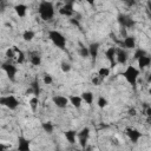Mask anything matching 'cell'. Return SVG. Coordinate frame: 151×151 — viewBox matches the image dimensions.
I'll return each instance as SVG.
<instances>
[{"instance_id":"6da1fadb","label":"cell","mask_w":151,"mask_h":151,"mask_svg":"<svg viewBox=\"0 0 151 151\" xmlns=\"http://www.w3.org/2000/svg\"><path fill=\"white\" fill-rule=\"evenodd\" d=\"M38 13L44 21H48L54 17V6L51 1H41L38 7Z\"/></svg>"},{"instance_id":"7a4b0ae2","label":"cell","mask_w":151,"mask_h":151,"mask_svg":"<svg viewBox=\"0 0 151 151\" xmlns=\"http://www.w3.org/2000/svg\"><path fill=\"white\" fill-rule=\"evenodd\" d=\"M48 38L60 50H64L66 46V38L64 37V34L57 30H52L48 32Z\"/></svg>"},{"instance_id":"3957f363","label":"cell","mask_w":151,"mask_h":151,"mask_svg":"<svg viewBox=\"0 0 151 151\" xmlns=\"http://www.w3.org/2000/svg\"><path fill=\"white\" fill-rule=\"evenodd\" d=\"M123 76L124 78L126 79V82L135 86L137 84V79H138V76H139V71L135 67V66H127V68L123 72Z\"/></svg>"},{"instance_id":"277c9868","label":"cell","mask_w":151,"mask_h":151,"mask_svg":"<svg viewBox=\"0 0 151 151\" xmlns=\"http://www.w3.org/2000/svg\"><path fill=\"white\" fill-rule=\"evenodd\" d=\"M0 105H3L10 110H16L19 106V100L12 95L4 96V97H0Z\"/></svg>"},{"instance_id":"5b68a950","label":"cell","mask_w":151,"mask_h":151,"mask_svg":"<svg viewBox=\"0 0 151 151\" xmlns=\"http://www.w3.org/2000/svg\"><path fill=\"white\" fill-rule=\"evenodd\" d=\"M117 20H118L120 27H124V28H132V27L135 26V20H133L130 16H127V14H123V13L118 14Z\"/></svg>"},{"instance_id":"8992f818","label":"cell","mask_w":151,"mask_h":151,"mask_svg":"<svg viewBox=\"0 0 151 151\" xmlns=\"http://www.w3.org/2000/svg\"><path fill=\"white\" fill-rule=\"evenodd\" d=\"M1 68L5 71L6 76L9 77V79L11 82H14L16 80V76H17V72H18V68L13 65V64H10V63H4L1 65Z\"/></svg>"},{"instance_id":"52a82bcc","label":"cell","mask_w":151,"mask_h":151,"mask_svg":"<svg viewBox=\"0 0 151 151\" xmlns=\"http://www.w3.org/2000/svg\"><path fill=\"white\" fill-rule=\"evenodd\" d=\"M74 1H68L65 3L60 9H59V13L64 17H72L74 14V9H73Z\"/></svg>"},{"instance_id":"ba28073f","label":"cell","mask_w":151,"mask_h":151,"mask_svg":"<svg viewBox=\"0 0 151 151\" xmlns=\"http://www.w3.org/2000/svg\"><path fill=\"white\" fill-rule=\"evenodd\" d=\"M52 100H53V104L59 109H65L68 105V98L64 96H54Z\"/></svg>"},{"instance_id":"9c48e42d","label":"cell","mask_w":151,"mask_h":151,"mask_svg":"<svg viewBox=\"0 0 151 151\" xmlns=\"http://www.w3.org/2000/svg\"><path fill=\"white\" fill-rule=\"evenodd\" d=\"M125 132H126L129 139H130L132 143H135V144H136V143L138 142V139L142 137V132H139L138 130L132 129V127H127V129L125 130Z\"/></svg>"},{"instance_id":"30bf717a","label":"cell","mask_w":151,"mask_h":151,"mask_svg":"<svg viewBox=\"0 0 151 151\" xmlns=\"http://www.w3.org/2000/svg\"><path fill=\"white\" fill-rule=\"evenodd\" d=\"M30 150H31V142L24 136H20L18 138V151H30Z\"/></svg>"},{"instance_id":"8fae6325","label":"cell","mask_w":151,"mask_h":151,"mask_svg":"<svg viewBox=\"0 0 151 151\" xmlns=\"http://www.w3.org/2000/svg\"><path fill=\"white\" fill-rule=\"evenodd\" d=\"M127 61V53L123 48H117L116 47V63L118 64H125Z\"/></svg>"},{"instance_id":"7c38bea8","label":"cell","mask_w":151,"mask_h":151,"mask_svg":"<svg viewBox=\"0 0 151 151\" xmlns=\"http://www.w3.org/2000/svg\"><path fill=\"white\" fill-rule=\"evenodd\" d=\"M105 56L108 58V60L110 61V66L115 67L116 66V47H109L105 52Z\"/></svg>"},{"instance_id":"4fadbf2b","label":"cell","mask_w":151,"mask_h":151,"mask_svg":"<svg viewBox=\"0 0 151 151\" xmlns=\"http://www.w3.org/2000/svg\"><path fill=\"white\" fill-rule=\"evenodd\" d=\"M99 47H100V44H99V43H92V44H90V46L88 47V50H89V56H90L93 60H96V58H97V56H98Z\"/></svg>"},{"instance_id":"5bb4252c","label":"cell","mask_w":151,"mask_h":151,"mask_svg":"<svg viewBox=\"0 0 151 151\" xmlns=\"http://www.w3.org/2000/svg\"><path fill=\"white\" fill-rule=\"evenodd\" d=\"M123 46H124V48H129V50L135 48V46H136V39L133 37H131V36L125 37L124 40H123Z\"/></svg>"},{"instance_id":"9a60e30c","label":"cell","mask_w":151,"mask_h":151,"mask_svg":"<svg viewBox=\"0 0 151 151\" xmlns=\"http://www.w3.org/2000/svg\"><path fill=\"white\" fill-rule=\"evenodd\" d=\"M14 10H16V13L18 17L24 18L26 16V12H27V6L25 4H18L14 6Z\"/></svg>"},{"instance_id":"2e32d148","label":"cell","mask_w":151,"mask_h":151,"mask_svg":"<svg viewBox=\"0 0 151 151\" xmlns=\"http://www.w3.org/2000/svg\"><path fill=\"white\" fill-rule=\"evenodd\" d=\"M137 61H138V66H139V68H140V70H143V68H145V67H149V66H150V64H151V58H150L149 56H144V57L139 58Z\"/></svg>"},{"instance_id":"e0dca14e","label":"cell","mask_w":151,"mask_h":151,"mask_svg":"<svg viewBox=\"0 0 151 151\" xmlns=\"http://www.w3.org/2000/svg\"><path fill=\"white\" fill-rule=\"evenodd\" d=\"M30 61H31V64L33 66H39L41 64V57H40V54L37 53V52H32L30 54Z\"/></svg>"},{"instance_id":"ac0fdd59","label":"cell","mask_w":151,"mask_h":151,"mask_svg":"<svg viewBox=\"0 0 151 151\" xmlns=\"http://www.w3.org/2000/svg\"><path fill=\"white\" fill-rule=\"evenodd\" d=\"M68 102L76 108V109H79L82 106V103H83V99L80 96H71L68 98Z\"/></svg>"},{"instance_id":"d6986e66","label":"cell","mask_w":151,"mask_h":151,"mask_svg":"<svg viewBox=\"0 0 151 151\" xmlns=\"http://www.w3.org/2000/svg\"><path fill=\"white\" fill-rule=\"evenodd\" d=\"M82 99L88 104V105H91L93 103V93L90 92V91H86V92H83L82 93Z\"/></svg>"},{"instance_id":"ffe728a7","label":"cell","mask_w":151,"mask_h":151,"mask_svg":"<svg viewBox=\"0 0 151 151\" xmlns=\"http://www.w3.org/2000/svg\"><path fill=\"white\" fill-rule=\"evenodd\" d=\"M65 137L66 139L68 140L70 144H74L76 143V137H77V132H76L74 130H68L65 132Z\"/></svg>"},{"instance_id":"44dd1931","label":"cell","mask_w":151,"mask_h":151,"mask_svg":"<svg viewBox=\"0 0 151 151\" xmlns=\"http://www.w3.org/2000/svg\"><path fill=\"white\" fill-rule=\"evenodd\" d=\"M77 137H78V139H89V137H90V129L89 127H84V129H82L79 132H77Z\"/></svg>"},{"instance_id":"7402d4cb","label":"cell","mask_w":151,"mask_h":151,"mask_svg":"<svg viewBox=\"0 0 151 151\" xmlns=\"http://www.w3.org/2000/svg\"><path fill=\"white\" fill-rule=\"evenodd\" d=\"M31 89H32V91H33L34 97H39V95H40V86H39L38 79H34V80L31 83Z\"/></svg>"},{"instance_id":"603a6c76","label":"cell","mask_w":151,"mask_h":151,"mask_svg":"<svg viewBox=\"0 0 151 151\" xmlns=\"http://www.w3.org/2000/svg\"><path fill=\"white\" fill-rule=\"evenodd\" d=\"M13 50H14V52H16L17 61H18L19 64H23V63H24V60H25V54H24V53H23V51H21V50H19L17 46H13Z\"/></svg>"},{"instance_id":"cb8c5ba5","label":"cell","mask_w":151,"mask_h":151,"mask_svg":"<svg viewBox=\"0 0 151 151\" xmlns=\"http://www.w3.org/2000/svg\"><path fill=\"white\" fill-rule=\"evenodd\" d=\"M41 127H43V130H44L46 133H48V135H52V133H53L54 126H53V124H52L51 122H45V123H43V124H41Z\"/></svg>"},{"instance_id":"d4e9b609","label":"cell","mask_w":151,"mask_h":151,"mask_svg":"<svg viewBox=\"0 0 151 151\" xmlns=\"http://www.w3.org/2000/svg\"><path fill=\"white\" fill-rule=\"evenodd\" d=\"M109 76H110V68H109V67H102V68H99V71H98V77H99L100 79L108 78Z\"/></svg>"},{"instance_id":"484cf974","label":"cell","mask_w":151,"mask_h":151,"mask_svg":"<svg viewBox=\"0 0 151 151\" xmlns=\"http://www.w3.org/2000/svg\"><path fill=\"white\" fill-rule=\"evenodd\" d=\"M34 37H36V33L33 31H31V30H26L23 33V38H24L25 41H32Z\"/></svg>"},{"instance_id":"4316f807","label":"cell","mask_w":151,"mask_h":151,"mask_svg":"<svg viewBox=\"0 0 151 151\" xmlns=\"http://www.w3.org/2000/svg\"><path fill=\"white\" fill-rule=\"evenodd\" d=\"M144 56H147L146 51H145V50H142V48H137L136 52H135V54H133V59H135V60H138L139 58H142V57H144Z\"/></svg>"},{"instance_id":"83f0119b","label":"cell","mask_w":151,"mask_h":151,"mask_svg":"<svg viewBox=\"0 0 151 151\" xmlns=\"http://www.w3.org/2000/svg\"><path fill=\"white\" fill-rule=\"evenodd\" d=\"M38 103H39L38 97H33V98H31V100H30V106H31V110H32L33 112H36V111H37Z\"/></svg>"},{"instance_id":"f1b7e54d","label":"cell","mask_w":151,"mask_h":151,"mask_svg":"<svg viewBox=\"0 0 151 151\" xmlns=\"http://www.w3.org/2000/svg\"><path fill=\"white\" fill-rule=\"evenodd\" d=\"M79 54H80L82 58H89V57H90V56H89V50H88V47H85V46H80V48H79Z\"/></svg>"},{"instance_id":"f546056e","label":"cell","mask_w":151,"mask_h":151,"mask_svg":"<svg viewBox=\"0 0 151 151\" xmlns=\"http://www.w3.org/2000/svg\"><path fill=\"white\" fill-rule=\"evenodd\" d=\"M97 104H98V106H99L100 109H104V108L108 106V100H106V98H104V97H99Z\"/></svg>"},{"instance_id":"4dcf8cb0","label":"cell","mask_w":151,"mask_h":151,"mask_svg":"<svg viewBox=\"0 0 151 151\" xmlns=\"http://www.w3.org/2000/svg\"><path fill=\"white\" fill-rule=\"evenodd\" d=\"M60 67H61V71L63 72H70V70H71V65L68 64V63H66V61H63L61 63V65H60Z\"/></svg>"},{"instance_id":"1f68e13d","label":"cell","mask_w":151,"mask_h":151,"mask_svg":"<svg viewBox=\"0 0 151 151\" xmlns=\"http://www.w3.org/2000/svg\"><path fill=\"white\" fill-rule=\"evenodd\" d=\"M6 57H7L9 59H14V58H16V52H14L13 47H12V48H9V50L6 51Z\"/></svg>"},{"instance_id":"d6a6232c","label":"cell","mask_w":151,"mask_h":151,"mask_svg":"<svg viewBox=\"0 0 151 151\" xmlns=\"http://www.w3.org/2000/svg\"><path fill=\"white\" fill-rule=\"evenodd\" d=\"M44 83H45L46 85H51V84L53 83V78H52V76H50V74H45V76H44Z\"/></svg>"},{"instance_id":"836d02e7","label":"cell","mask_w":151,"mask_h":151,"mask_svg":"<svg viewBox=\"0 0 151 151\" xmlns=\"http://www.w3.org/2000/svg\"><path fill=\"white\" fill-rule=\"evenodd\" d=\"M99 82H100V78L98 77V76H96V77L92 79V83H93L95 85H99Z\"/></svg>"},{"instance_id":"e575fe53","label":"cell","mask_w":151,"mask_h":151,"mask_svg":"<svg viewBox=\"0 0 151 151\" xmlns=\"http://www.w3.org/2000/svg\"><path fill=\"white\" fill-rule=\"evenodd\" d=\"M9 149V145H5L3 143H0V151H7Z\"/></svg>"},{"instance_id":"d590c367","label":"cell","mask_w":151,"mask_h":151,"mask_svg":"<svg viewBox=\"0 0 151 151\" xmlns=\"http://www.w3.org/2000/svg\"><path fill=\"white\" fill-rule=\"evenodd\" d=\"M120 34L123 36V38L127 37V34H126V28H124V27H120Z\"/></svg>"},{"instance_id":"8d00e7d4","label":"cell","mask_w":151,"mask_h":151,"mask_svg":"<svg viewBox=\"0 0 151 151\" xmlns=\"http://www.w3.org/2000/svg\"><path fill=\"white\" fill-rule=\"evenodd\" d=\"M127 113H129V116H136V115H137L136 109H130V110L127 111Z\"/></svg>"},{"instance_id":"74e56055","label":"cell","mask_w":151,"mask_h":151,"mask_svg":"<svg viewBox=\"0 0 151 151\" xmlns=\"http://www.w3.org/2000/svg\"><path fill=\"white\" fill-rule=\"evenodd\" d=\"M145 115L150 118V116H151V108L150 106H146V110H145Z\"/></svg>"},{"instance_id":"f35d334b","label":"cell","mask_w":151,"mask_h":151,"mask_svg":"<svg viewBox=\"0 0 151 151\" xmlns=\"http://www.w3.org/2000/svg\"><path fill=\"white\" fill-rule=\"evenodd\" d=\"M136 4V1H133V0H132V1H125V5H127V6H133Z\"/></svg>"},{"instance_id":"ab89813d","label":"cell","mask_w":151,"mask_h":151,"mask_svg":"<svg viewBox=\"0 0 151 151\" xmlns=\"http://www.w3.org/2000/svg\"><path fill=\"white\" fill-rule=\"evenodd\" d=\"M25 95H26V96H28V95H33V91H32V89L30 88L28 90H26V92H25Z\"/></svg>"},{"instance_id":"60d3db41","label":"cell","mask_w":151,"mask_h":151,"mask_svg":"<svg viewBox=\"0 0 151 151\" xmlns=\"http://www.w3.org/2000/svg\"><path fill=\"white\" fill-rule=\"evenodd\" d=\"M71 23H72V24H74V25H79V24H78V21H77V20H74V19H71Z\"/></svg>"}]
</instances>
